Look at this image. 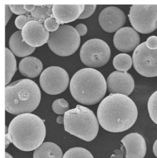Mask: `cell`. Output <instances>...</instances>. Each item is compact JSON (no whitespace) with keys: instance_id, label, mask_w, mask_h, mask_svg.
<instances>
[{"instance_id":"cell-1","label":"cell","mask_w":157,"mask_h":158,"mask_svg":"<svg viewBox=\"0 0 157 158\" xmlns=\"http://www.w3.org/2000/svg\"><path fill=\"white\" fill-rule=\"evenodd\" d=\"M138 113L135 102L127 96L110 94L101 101L97 115L104 130L118 133L131 128L137 120Z\"/></svg>"},{"instance_id":"cell-2","label":"cell","mask_w":157,"mask_h":158,"mask_svg":"<svg viewBox=\"0 0 157 158\" xmlns=\"http://www.w3.org/2000/svg\"><path fill=\"white\" fill-rule=\"evenodd\" d=\"M44 120L32 114L17 115L10 122L8 138L19 150L32 151L43 144L46 134Z\"/></svg>"},{"instance_id":"cell-3","label":"cell","mask_w":157,"mask_h":158,"mask_svg":"<svg viewBox=\"0 0 157 158\" xmlns=\"http://www.w3.org/2000/svg\"><path fill=\"white\" fill-rule=\"evenodd\" d=\"M71 95L83 104H96L104 98L107 90V81L100 71L93 68H84L76 72L70 80Z\"/></svg>"},{"instance_id":"cell-4","label":"cell","mask_w":157,"mask_h":158,"mask_svg":"<svg viewBox=\"0 0 157 158\" xmlns=\"http://www.w3.org/2000/svg\"><path fill=\"white\" fill-rule=\"evenodd\" d=\"M41 93L37 84L30 79L11 83L5 87V110L15 115L31 113L38 107Z\"/></svg>"},{"instance_id":"cell-5","label":"cell","mask_w":157,"mask_h":158,"mask_svg":"<svg viewBox=\"0 0 157 158\" xmlns=\"http://www.w3.org/2000/svg\"><path fill=\"white\" fill-rule=\"evenodd\" d=\"M66 131L86 142L96 137L99 129V122L93 111L78 105L69 110L64 115Z\"/></svg>"},{"instance_id":"cell-6","label":"cell","mask_w":157,"mask_h":158,"mask_svg":"<svg viewBox=\"0 0 157 158\" xmlns=\"http://www.w3.org/2000/svg\"><path fill=\"white\" fill-rule=\"evenodd\" d=\"M48 43L53 52L66 57L77 51L80 44V36L74 27L63 25L55 31L49 33Z\"/></svg>"},{"instance_id":"cell-7","label":"cell","mask_w":157,"mask_h":158,"mask_svg":"<svg viewBox=\"0 0 157 158\" xmlns=\"http://www.w3.org/2000/svg\"><path fill=\"white\" fill-rule=\"evenodd\" d=\"M136 31L147 34L157 29V5H133L128 15Z\"/></svg>"},{"instance_id":"cell-8","label":"cell","mask_w":157,"mask_h":158,"mask_svg":"<svg viewBox=\"0 0 157 158\" xmlns=\"http://www.w3.org/2000/svg\"><path fill=\"white\" fill-rule=\"evenodd\" d=\"M109 46L99 39L89 40L82 47L80 52L81 60L90 68H99L105 65L111 57Z\"/></svg>"},{"instance_id":"cell-9","label":"cell","mask_w":157,"mask_h":158,"mask_svg":"<svg viewBox=\"0 0 157 158\" xmlns=\"http://www.w3.org/2000/svg\"><path fill=\"white\" fill-rule=\"evenodd\" d=\"M40 84L45 93L57 95L64 92L69 83V77L64 69L58 66L47 68L40 76Z\"/></svg>"},{"instance_id":"cell-10","label":"cell","mask_w":157,"mask_h":158,"mask_svg":"<svg viewBox=\"0 0 157 158\" xmlns=\"http://www.w3.org/2000/svg\"><path fill=\"white\" fill-rule=\"evenodd\" d=\"M133 66L140 75L146 77H157V49L151 50L146 42L140 44L132 56Z\"/></svg>"},{"instance_id":"cell-11","label":"cell","mask_w":157,"mask_h":158,"mask_svg":"<svg viewBox=\"0 0 157 158\" xmlns=\"http://www.w3.org/2000/svg\"><path fill=\"white\" fill-rule=\"evenodd\" d=\"M21 35L23 40L28 45L36 48L48 43L49 33L43 23L33 20L24 25L21 31Z\"/></svg>"},{"instance_id":"cell-12","label":"cell","mask_w":157,"mask_h":158,"mask_svg":"<svg viewBox=\"0 0 157 158\" xmlns=\"http://www.w3.org/2000/svg\"><path fill=\"white\" fill-rule=\"evenodd\" d=\"M107 84V89L111 94H121L128 96L135 88L134 79L127 72L114 71L108 77Z\"/></svg>"},{"instance_id":"cell-13","label":"cell","mask_w":157,"mask_h":158,"mask_svg":"<svg viewBox=\"0 0 157 158\" xmlns=\"http://www.w3.org/2000/svg\"><path fill=\"white\" fill-rule=\"evenodd\" d=\"M126 17L122 10L115 6H109L103 9L99 16V22L105 31H117L125 25Z\"/></svg>"},{"instance_id":"cell-14","label":"cell","mask_w":157,"mask_h":158,"mask_svg":"<svg viewBox=\"0 0 157 158\" xmlns=\"http://www.w3.org/2000/svg\"><path fill=\"white\" fill-rule=\"evenodd\" d=\"M139 34L133 28L125 27L121 28L115 34L113 43L119 51L129 52L135 50L140 44Z\"/></svg>"},{"instance_id":"cell-15","label":"cell","mask_w":157,"mask_h":158,"mask_svg":"<svg viewBox=\"0 0 157 158\" xmlns=\"http://www.w3.org/2000/svg\"><path fill=\"white\" fill-rule=\"evenodd\" d=\"M125 148L126 158H144L146 152V145L143 137L137 133H131L121 140Z\"/></svg>"},{"instance_id":"cell-16","label":"cell","mask_w":157,"mask_h":158,"mask_svg":"<svg viewBox=\"0 0 157 158\" xmlns=\"http://www.w3.org/2000/svg\"><path fill=\"white\" fill-rule=\"evenodd\" d=\"M84 9V5H53V16L60 24L68 23L78 19Z\"/></svg>"},{"instance_id":"cell-17","label":"cell","mask_w":157,"mask_h":158,"mask_svg":"<svg viewBox=\"0 0 157 158\" xmlns=\"http://www.w3.org/2000/svg\"><path fill=\"white\" fill-rule=\"evenodd\" d=\"M9 45L13 54L20 58L29 56L36 49L35 48L29 46L23 40L21 31H17L12 35L9 39Z\"/></svg>"},{"instance_id":"cell-18","label":"cell","mask_w":157,"mask_h":158,"mask_svg":"<svg viewBox=\"0 0 157 158\" xmlns=\"http://www.w3.org/2000/svg\"><path fill=\"white\" fill-rule=\"evenodd\" d=\"M19 68L23 76L29 78H35L41 74L43 64L38 58L27 57L20 61Z\"/></svg>"},{"instance_id":"cell-19","label":"cell","mask_w":157,"mask_h":158,"mask_svg":"<svg viewBox=\"0 0 157 158\" xmlns=\"http://www.w3.org/2000/svg\"><path fill=\"white\" fill-rule=\"evenodd\" d=\"M63 152L61 148L52 142L43 143L35 149L33 158H63Z\"/></svg>"},{"instance_id":"cell-20","label":"cell","mask_w":157,"mask_h":158,"mask_svg":"<svg viewBox=\"0 0 157 158\" xmlns=\"http://www.w3.org/2000/svg\"><path fill=\"white\" fill-rule=\"evenodd\" d=\"M5 85L9 83L17 70V62L13 52L5 48Z\"/></svg>"},{"instance_id":"cell-21","label":"cell","mask_w":157,"mask_h":158,"mask_svg":"<svg viewBox=\"0 0 157 158\" xmlns=\"http://www.w3.org/2000/svg\"><path fill=\"white\" fill-rule=\"evenodd\" d=\"M133 64L132 58L128 54L120 53L116 56L113 60V65L116 69L121 72H127Z\"/></svg>"},{"instance_id":"cell-22","label":"cell","mask_w":157,"mask_h":158,"mask_svg":"<svg viewBox=\"0 0 157 158\" xmlns=\"http://www.w3.org/2000/svg\"><path fill=\"white\" fill-rule=\"evenodd\" d=\"M53 5H36L35 9L31 12V15L33 20L38 21L40 22H45V20L53 16L52 12Z\"/></svg>"},{"instance_id":"cell-23","label":"cell","mask_w":157,"mask_h":158,"mask_svg":"<svg viewBox=\"0 0 157 158\" xmlns=\"http://www.w3.org/2000/svg\"><path fill=\"white\" fill-rule=\"evenodd\" d=\"M63 158H94L91 153L83 148L75 147L67 150Z\"/></svg>"},{"instance_id":"cell-24","label":"cell","mask_w":157,"mask_h":158,"mask_svg":"<svg viewBox=\"0 0 157 158\" xmlns=\"http://www.w3.org/2000/svg\"><path fill=\"white\" fill-rule=\"evenodd\" d=\"M147 108L150 118L157 125V91L149 98Z\"/></svg>"},{"instance_id":"cell-25","label":"cell","mask_w":157,"mask_h":158,"mask_svg":"<svg viewBox=\"0 0 157 158\" xmlns=\"http://www.w3.org/2000/svg\"><path fill=\"white\" fill-rule=\"evenodd\" d=\"M52 109L57 114H63L69 110V105L65 99H57L53 103Z\"/></svg>"},{"instance_id":"cell-26","label":"cell","mask_w":157,"mask_h":158,"mask_svg":"<svg viewBox=\"0 0 157 158\" xmlns=\"http://www.w3.org/2000/svg\"><path fill=\"white\" fill-rule=\"evenodd\" d=\"M59 23L57 21V20L55 19L53 16L45 20L44 22L45 29L48 31L52 32L57 31L59 29Z\"/></svg>"},{"instance_id":"cell-27","label":"cell","mask_w":157,"mask_h":158,"mask_svg":"<svg viewBox=\"0 0 157 158\" xmlns=\"http://www.w3.org/2000/svg\"><path fill=\"white\" fill-rule=\"evenodd\" d=\"M96 5H84V9L78 19H85L91 16L95 10Z\"/></svg>"},{"instance_id":"cell-28","label":"cell","mask_w":157,"mask_h":158,"mask_svg":"<svg viewBox=\"0 0 157 158\" xmlns=\"http://www.w3.org/2000/svg\"><path fill=\"white\" fill-rule=\"evenodd\" d=\"M28 22H29L28 17L24 15H21L16 18L15 21V24L18 29L21 30Z\"/></svg>"},{"instance_id":"cell-29","label":"cell","mask_w":157,"mask_h":158,"mask_svg":"<svg viewBox=\"0 0 157 158\" xmlns=\"http://www.w3.org/2000/svg\"><path fill=\"white\" fill-rule=\"evenodd\" d=\"M10 10L13 13L17 15H23L27 13V11L24 9V5H9Z\"/></svg>"},{"instance_id":"cell-30","label":"cell","mask_w":157,"mask_h":158,"mask_svg":"<svg viewBox=\"0 0 157 158\" xmlns=\"http://www.w3.org/2000/svg\"><path fill=\"white\" fill-rule=\"evenodd\" d=\"M146 44L148 48L151 50L157 49V36H151L146 41Z\"/></svg>"},{"instance_id":"cell-31","label":"cell","mask_w":157,"mask_h":158,"mask_svg":"<svg viewBox=\"0 0 157 158\" xmlns=\"http://www.w3.org/2000/svg\"><path fill=\"white\" fill-rule=\"evenodd\" d=\"M75 29H76L77 31L78 32L80 36H83L87 34V26L83 23H79L76 25Z\"/></svg>"},{"instance_id":"cell-32","label":"cell","mask_w":157,"mask_h":158,"mask_svg":"<svg viewBox=\"0 0 157 158\" xmlns=\"http://www.w3.org/2000/svg\"><path fill=\"white\" fill-rule=\"evenodd\" d=\"M125 152L124 146L122 145L121 147V150L115 149L114 150V153L115 154H112L110 158H123Z\"/></svg>"},{"instance_id":"cell-33","label":"cell","mask_w":157,"mask_h":158,"mask_svg":"<svg viewBox=\"0 0 157 158\" xmlns=\"http://www.w3.org/2000/svg\"><path fill=\"white\" fill-rule=\"evenodd\" d=\"M5 10H6V18H5V24L6 25L8 23V21L11 18L13 15V12L10 10V7H9V5H5Z\"/></svg>"},{"instance_id":"cell-34","label":"cell","mask_w":157,"mask_h":158,"mask_svg":"<svg viewBox=\"0 0 157 158\" xmlns=\"http://www.w3.org/2000/svg\"><path fill=\"white\" fill-rule=\"evenodd\" d=\"M36 5H24V9L28 12H32L35 10Z\"/></svg>"},{"instance_id":"cell-35","label":"cell","mask_w":157,"mask_h":158,"mask_svg":"<svg viewBox=\"0 0 157 158\" xmlns=\"http://www.w3.org/2000/svg\"><path fill=\"white\" fill-rule=\"evenodd\" d=\"M153 150L154 155H155V156L157 158V139L156 140L155 143H154V146H153Z\"/></svg>"},{"instance_id":"cell-36","label":"cell","mask_w":157,"mask_h":158,"mask_svg":"<svg viewBox=\"0 0 157 158\" xmlns=\"http://www.w3.org/2000/svg\"><path fill=\"white\" fill-rule=\"evenodd\" d=\"M57 122L58 124H62L64 123V117L62 116H58L57 118Z\"/></svg>"},{"instance_id":"cell-37","label":"cell","mask_w":157,"mask_h":158,"mask_svg":"<svg viewBox=\"0 0 157 158\" xmlns=\"http://www.w3.org/2000/svg\"><path fill=\"white\" fill-rule=\"evenodd\" d=\"M5 158H13V157L7 152L5 153Z\"/></svg>"}]
</instances>
